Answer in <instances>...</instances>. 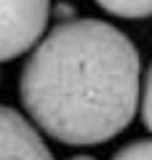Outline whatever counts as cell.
I'll return each instance as SVG.
<instances>
[{
	"mask_svg": "<svg viewBox=\"0 0 152 160\" xmlns=\"http://www.w3.org/2000/svg\"><path fill=\"white\" fill-rule=\"evenodd\" d=\"M0 160H53L38 126L22 112L0 104Z\"/></svg>",
	"mask_w": 152,
	"mask_h": 160,
	"instance_id": "3",
	"label": "cell"
},
{
	"mask_svg": "<svg viewBox=\"0 0 152 160\" xmlns=\"http://www.w3.org/2000/svg\"><path fill=\"white\" fill-rule=\"evenodd\" d=\"M139 112H141L144 126L149 128V133H152V64L147 67V72H144V83H141V99H139Z\"/></svg>",
	"mask_w": 152,
	"mask_h": 160,
	"instance_id": "6",
	"label": "cell"
},
{
	"mask_svg": "<svg viewBox=\"0 0 152 160\" xmlns=\"http://www.w3.org/2000/svg\"><path fill=\"white\" fill-rule=\"evenodd\" d=\"M53 16H56V22H69V19H78L75 16V11H72V6L69 3H56V8H53Z\"/></svg>",
	"mask_w": 152,
	"mask_h": 160,
	"instance_id": "7",
	"label": "cell"
},
{
	"mask_svg": "<svg viewBox=\"0 0 152 160\" xmlns=\"http://www.w3.org/2000/svg\"><path fill=\"white\" fill-rule=\"evenodd\" d=\"M101 8L120 19H149L152 0H96Z\"/></svg>",
	"mask_w": 152,
	"mask_h": 160,
	"instance_id": "4",
	"label": "cell"
},
{
	"mask_svg": "<svg viewBox=\"0 0 152 160\" xmlns=\"http://www.w3.org/2000/svg\"><path fill=\"white\" fill-rule=\"evenodd\" d=\"M112 160H152V139H139V142L125 144L123 149L112 155Z\"/></svg>",
	"mask_w": 152,
	"mask_h": 160,
	"instance_id": "5",
	"label": "cell"
},
{
	"mask_svg": "<svg viewBox=\"0 0 152 160\" xmlns=\"http://www.w3.org/2000/svg\"><path fill=\"white\" fill-rule=\"evenodd\" d=\"M69 160H94V158H88V155H75V158H69Z\"/></svg>",
	"mask_w": 152,
	"mask_h": 160,
	"instance_id": "8",
	"label": "cell"
},
{
	"mask_svg": "<svg viewBox=\"0 0 152 160\" xmlns=\"http://www.w3.org/2000/svg\"><path fill=\"white\" fill-rule=\"evenodd\" d=\"M19 96L29 120L51 139L72 147L104 144L139 112V51L107 22H56L29 51Z\"/></svg>",
	"mask_w": 152,
	"mask_h": 160,
	"instance_id": "1",
	"label": "cell"
},
{
	"mask_svg": "<svg viewBox=\"0 0 152 160\" xmlns=\"http://www.w3.org/2000/svg\"><path fill=\"white\" fill-rule=\"evenodd\" d=\"M51 16V0H0V64L32 51Z\"/></svg>",
	"mask_w": 152,
	"mask_h": 160,
	"instance_id": "2",
	"label": "cell"
},
{
	"mask_svg": "<svg viewBox=\"0 0 152 160\" xmlns=\"http://www.w3.org/2000/svg\"><path fill=\"white\" fill-rule=\"evenodd\" d=\"M0 80H3V75H0Z\"/></svg>",
	"mask_w": 152,
	"mask_h": 160,
	"instance_id": "9",
	"label": "cell"
}]
</instances>
